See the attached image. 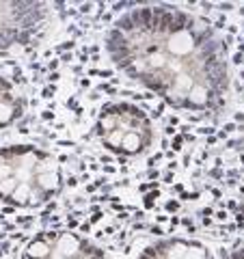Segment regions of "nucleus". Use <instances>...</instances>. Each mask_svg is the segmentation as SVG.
Segmentation results:
<instances>
[{"label":"nucleus","instance_id":"423d86ee","mask_svg":"<svg viewBox=\"0 0 244 259\" xmlns=\"http://www.w3.org/2000/svg\"><path fill=\"white\" fill-rule=\"evenodd\" d=\"M24 115V102L11 80L0 76V130L13 125Z\"/></svg>","mask_w":244,"mask_h":259},{"label":"nucleus","instance_id":"20e7f679","mask_svg":"<svg viewBox=\"0 0 244 259\" xmlns=\"http://www.w3.org/2000/svg\"><path fill=\"white\" fill-rule=\"evenodd\" d=\"M46 15L42 3H0V54L37 41Z\"/></svg>","mask_w":244,"mask_h":259},{"label":"nucleus","instance_id":"39448f33","mask_svg":"<svg viewBox=\"0 0 244 259\" xmlns=\"http://www.w3.org/2000/svg\"><path fill=\"white\" fill-rule=\"evenodd\" d=\"M24 259H106V255L78 233L44 231L28 242Z\"/></svg>","mask_w":244,"mask_h":259},{"label":"nucleus","instance_id":"f257e3e1","mask_svg":"<svg viewBox=\"0 0 244 259\" xmlns=\"http://www.w3.org/2000/svg\"><path fill=\"white\" fill-rule=\"evenodd\" d=\"M112 63L180 110H218L229 87L225 44L175 7H138L106 35Z\"/></svg>","mask_w":244,"mask_h":259},{"label":"nucleus","instance_id":"f03ea898","mask_svg":"<svg viewBox=\"0 0 244 259\" xmlns=\"http://www.w3.org/2000/svg\"><path fill=\"white\" fill-rule=\"evenodd\" d=\"M61 190V171L50 153L32 145L0 147V201L37 207Z\"/></svg>","mask_w":244,"mask_h":259},{"label":"nucleus","instance_id":"7ed1b4c3","mask_svg":"<svg viewBox=\"0 0 244 259\" xmlns=\"http://www.w3.org/2000/svg\"><path fill=\"white\" fill-rule=\"evenodd\" d=\"M95 130L104 147L119 156H136L153 141L151 119L143 108L130 102L106 104L100 110Z\"/></svg>","mask_w":244,"mask_h":259}]
</instances>
